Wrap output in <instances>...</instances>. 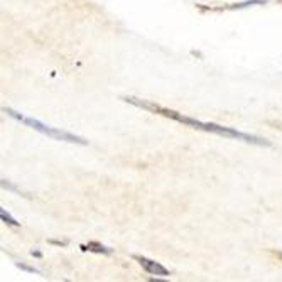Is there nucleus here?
<instances>
[{"mask_svg": "<svg viewBox=\"0 0 282 282\" xmlns=\"http://www.w3.org/2000/svg\"><path fill=\"white\" fill-rule=\"evenodd\" d=\"M137 260H139L140 265H142L149 274H152V276H169V270L162 267L161 264H157V262L149 260L146 257H137Z\"/></svg>", "mask_w": 282, "mask_h": 282, "instance_id": "f03ea898", "label": "nucleus"}, {"mask_svg": "<svg viewBox=\"0 0 282 282\" xmlns=\"http://www.w3.org/2000/svg\"><path fill=\"white\" fill-rule=\"evenodd\" d=\"M90 245H93V247H95V249H91V250H95V252L110 254V249H106V247H103V245H98V243H90Z\"/></svg>", "mask_w": 282, "mask_h": 282, "instance_id": "20e7f679", "label": "nucleus"}, {"mask_svg": "<svg viewBox=\"0 0 282 282\" xmlns=\"http://www.w3.org/2000/svg\"><path fill=\"white\" fill-rule=\"evenodd\" d=\"M0 216H2V220H3V222H5V223L14 225V227H15V225H17V222H15V220L9 215V213H5V209H3V208L0 209Z\"/></svg>", "mask_w": 282, "mask_h": 282, "instance_id": "7ed1b4c3", "label": "nucleus"}, {"mask_svg": "<svg viewBox=\"0 0 282 282\" xmlns=\"http://www.w3.org/2000/svg\"><path fill=\"white\" fill-rule=\"evenodd\" d=\"M3 112H7L10 117H14V119L24 122L26 125H29V127L34 128V130L41 132V134H44V135L52 137V139L64 140V142H71V144H83V146L86 144V140L81 139V137H78L75 134H70V132H66V130H61V128H54V127H51V125H46L37 119H27V117L21 115V113L15 112V110H12V108H3Z\"/></svg>", "mask_w": 282, "mask_h": 282, "instance_id": "f257e3e1", "label": "nucleus"}, {"mask_svg": "<svg viewBox=\"0 0 282 282\" xmlns=\"http://www.w3.org/2000/svg\"><path fill=\"white\" fill-rule=\"evenodd\" d=\"M279 257H282V254H279Z\"/></svg>", "mask_w": 282, "mask_h": 282, "instance_id": "39448f33", "label": "nucleus"}]
</instances>
